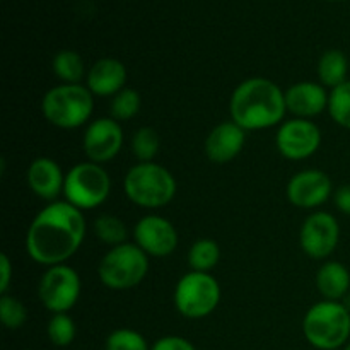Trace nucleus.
<instances>
[{
	"instance_id": "obj_23",
	"label": "nucleus",
	"mask_w": 350,
	"mask_h": 350,
	"mask_svg": "<svg viewBox=\"0 0 350 350\" xmlns=\"http://www.w3.org/2000/svg\"><path fill=\"white\" fill-rule=\"evenodd\" d=\"M94 232L105 245H109L111 248L123 245L126 239V226L116 215H99L94 222Z\"/></svg>"
},
{
	"instance_id": "obj_15",
	"label": "nucleus",
	"mask_w": 350,
	"mask_h": 350,
	"mask_svg": "<svg viewBox=\"0 0 350 350\" xmlns=\"http://www.w3.org/2000/svg\"><path fill=\"white\" fill-rule=\"evenodd\" d=\"M246 142V130L238 123L224 122L212 129L205 139V154L215 164H226L234 159Z\"/></svg>"
},
{
	"instance_id": "obj_19",
	"label": "nucleus",
	"mask_w": 350,
	"mask_h": 350,
	"mask_svg": "<svg viewBox=\"0 0 350 350\" xmlns=\"http://www.w3.org/2000/svg\"><path fill=\"white\" fill-rule=\"evenodd\" d=\"M317 287L327 301H340L350 289V272L340 262H327L317 273Z\"/></svg>"
},
{
	"instance_id": "obj_28",
	"label": "nucleus",
	"mask_w": 350,
	"mask_h": 350,
	"mask_svg": "<svg viewBox=\"0 0 350 350\" xmlns=\"http://www.w3.org/2000/svg\"><path fill=\"white\" fill-rule=\"evenodd\" d=\"M0 320L9 330H17L27 321V310L17 297L2 294L0 297Z\"/></svg>"
},
{
	"instance_id": "obj_30",
	"label": "nucleus",
	"mask_w": 350,
	"mask_h": 350,
	"mask_svg": "<svg viewBox=\"0 0 350 350\" xmlns=\"http://www.w3.org/2000/svg\"><path fill=\"white\" fill-rule=\"evenodd\" d=\"M150 350H197L191 342L187 338L176 337V335H167V337L159 338Z\"/></svg>"
},
{
	"instance_id": "obj_26",
	"label": "nucleus",
	"mask_w": 350,
	"mask_h": 350,
	"mask_svg": "<svg viewBox=\"0 0 350 350\" xmlns=\"http://www.w3.org/2000/svg\"><path fill=\"white\" fill-rule=\"evenodd\" d=\"M140 109V96L135 89L125 88L118 94L113 96L111 101V118L116 122L132 120Z\"/></svg>"
},
{
	"instance_id": "obj_18",
	"label": "nucleus",
	"mask_w": 350,
	"mask_h": 350,
	"mask_svg": "<svg viewBox=\"0 0 350 350\" xmlns=\"http://www.w3.org/2000/svg\"><path fill=\"white\" fill-rule=\"evenodd\" d=\"M126 68L116 58H101L88 72V89L99 98L116 96L125 89Z\"/></svg>"
},
{
	"instance_id": "obj_5",
	"label": "nucleus",
	"mask_w": 350,
	"mask_h": 350,
	"mask_svg": "<svg viewBox=\"0 0 350 350\" xmlns=\"http://www.w3.org/2000/svg\"><path fill=\"white\" fill-rule=\"evenodd\" d=\"M123 188L130 202L144 208H161L176 195V180L164 166L139 163L126 173Z\"/></svg>"
},
{
	"instance_id": "obj_27",
	"label": "nucleus",
	"mask_w": 350,
	"mask_h": 350,
	"mask_svg": "<svg viewBox=\"0 0 350 350\" xmlns=\"http://www.w3.org/2000/svg\"><path fill=\"white\" fill-rule=\"evenodd\" d=\"M48 338L57 347H67L75 338V323L67 313H57L48 321Z\"/></svg>"
},
{
	"instance_id": "obj_7",
	"label": "nucleus",
	"mask_w": 350,
	"mask_h": 350,
	"mask_svg": "<svg viewBox=\"0 0 350 350\" xmlns=\"http://www.w3.org/2000/svg\"><path fill=\"white\" fill-rule=\"evenodd\" d=\"M111 193V180L101 164H75L65 174L64 195L67 202L79 211H92L108 200Z\"/></svg>"
},
{
	"instance_id": "obj_21",
	"label": "nucleus",
	"mask_w": 350,
	"mask_h": 350,
	"mask_svg": "<svg viewBox=\"0 0 350 350\" xmlns=\"http://www.w3.org/2000/svg\"><path fill=\"white\" fill-rule=\"evenodd\" d=\"M53 72L64 84H81L84 77V60L77 51L62 50L53 58Z\"/></svg>"
},
{
	"instance_id": "obj_29",
	"label": "nucleus",
	"mask_w": 350,
	"mask_h": 350,
	"mask_svg": "<svg viewBox=\"0 0 350 350\" xmlns=\"http://www.w3.org/2000/svg\"><path fill=\"white\" fill-rule=\"evenodd\" d=\"M106 350H150L146 338L135 330L120 328L106 338Z\"/></svg>"
},
{
	"instance_id": "obj_1",
	"label": "nucleus",
	"mask_w": 350,
	"mask_h": 350,
	"mask_svg": "<svg viewBox=\"0 0 350 350\" xmlns=\"http://www.w3.org/2000/svg\"><path fill=\"white\" fill-rule=\"evenodd\" d=\"M85 238L82 211L68 202H53L36 214L26 234L27 255L44 267L62 265L77 253Z\"/></svg>"
},
{
	"instance_id": "obj_12",
	"label": "nucleus",
	"mask_w": 350,
	"mask_h": 350,
	"mask_svg": "<svg viewBox=\"0 0 350 350\" xmlns=\"http://www.w3.org/2000/svg\"><path fill=\"white\" fill-rule=\"evenodd\" d=\"M84 152L91 163L103 164L118 156L123 146V129L113 118H98L89 123L82 139Z\"/></svg>"
},
{
	"instance_id": "obj_11",
	"label": "nucleus",
	"mask_w": 350,
	"mask_h": 350,
	"mask_svg": "<svg viewBox=\"0 0 350 350\" xmlns=\"http://www.w3.org/2000/svg\"><path fill=\"white\" fill-rule=\"evenodd\" d=\"M277 149L286 159H308L321 144V132L313 122L304 118L287 120L280 125L275 137Z\"/></svg>"
},
{
	"instance_id": "obj_17",
	"label": "nucleus",
	"mask_w": 350,
	"mask_h": 350,
	"mask_svg": "<svg viewBox=\"0 0 350 350\" xmlns=\"http://www.w3.org/2000/svg\"><path fill=\"white\" fill-rule=\"evenodd\" d=\"M26 180L33 193L43 200H55L64 191L65 174L50 157L34 159L27 167Z\"/></svg>"
},
{
	"instance_id": "obj_25",
	"label": "nucleus",
	"mask_w": 350,
	"mask_h": 350,
	"mask_svg": "<svg viewBox=\"0 0 350 350\" xmlns=\"http://www.w3.org/2000/svg\"><path fill=\"white\" fill-rule=\"evenodd\" d=\"M159 135L150 126H142L132 137V152L140 163H152L159 150Z\"/></svg>"
},
{
	"instance_id": "obj_20",
	"label": "nucleus",
	"mask_w": 350,
	"mask_h": 350,
	"mask_svg": "<svg viewBox=\"0 0 350 350\" xmlns=\"http://www.w3.org/2000/svg\"><path fill=\"white\" fill-rule=\"evenodd\" d=\"M349 60L344 51L327 50L318 62V77L325 88H338L347 81Z\"/></svg>"
},
{
	"instance_id": "obj_32",
	"label": "nucleus",
	"mask_w": 350,
	"mask_h": 350,
	"mask_svg": "<svg viewBox=\"0 0 350 350\" xmlns=\"http://www.w3.org/2000/svg\"><path fill=\"white\" fill-rule=\"evenodd\" d=\"M335 205L342 214L350 215V185H344V187L337 188L335 191Z\"/></svg>"
},
{
	"instance_id": "obj_9",
	"label": "nucleus",
	"mask_w": 350,
	"mask_h": 350,
	"mask_svg": "<svg viewBox=\"0 0 350 350\" xmlns=\"http://www.w3.org/2000/svg\"><path fill=\"white\" fill-rule=\"evenodd\" d=\"M81 277L72 267L53 265L48 267L38 287V296L43 306L53 314L67 313L81 296Z\"/></svg>"
},
{
	"instance_id": "obj_3",
	"label": "nucleus",
	"mask_w": 350,
	"mask_h": 350,
	"mask_svg": "<svg viewBox=\"0 0 350 350\" xmlns=\"http://www.w3.org/2000/svg\"><path fill=\"white\" fill-rule=\"evenodd\" d=\"M303 334L318 350H337L350 338V310L340 301H321L304 314Z\"/></svg>"
},
{
	"instance_id": "obj_4",
	"label": "nucleus",
	"mask_w": 350,
	"mask_h": 350,
	"mask_svg": "<svg viewBox=\"0 0 350 350\" xmlns=\"http://www.w3.org/2000/svg\"><path fill=\"white\" fill-rule=\"evenodd\" d=\"M94 109V94L82 84L51 88L41 101V111L51 125L74 130L84 125Z\"/></svg>"
},
{
	"instance_id": "obj_34",
	"label": "nucleus",
	"mask_w": 350,
	"mask_h": 350,
	"mask_svg": "<svg viewBox=\"0 0 350 350\" xmlns=\"http://www.w3.org/2000/svg\"><path fill=\"white\" fill-rule=\"evenodd\" d=\"M330 2H337V0H330Z\"/></svg>"
},
{
	"instance_id": "obj_2",
	"label": "nucleus",
	"mask_w": 350,
	"mask_h": 350,
	"mask_svg": "<svg viewBox=\"0 0 350 350\" xmlns=\"http://www.w3.org/2000/svg\"><path fill=\"white\" fill-rule=\"evenodd\" d=\"M229 111L232 122L246 132L270 129L286 116V92L270 79H246L232 92Z\"/></svg>"
},
{
	"instance_id": "obj_31",
	"label": "nucleus",
	"mask_w": 350,
	"mask_h": 350,
	"mask_svg": "<svg viewBox=\"0 0 350 350\" xmlns=\"http://www.w3.org/2000/svg\"><path fill=\"white\" fill-rule=\"evenodd\" d=\"M0 272H2V280H0V294H5L10 286V279H12V265L5 253L0 255Z\"/></svg>"
},
{
	"instance_id": "obj_33",
	"label": "nucleus",
	"mask_w": 350,
	"mask_h": 350,
	"mask_svg": "<svg viewBox=\"0 0 350 350\" xmlns=\"http://www.w3.org/2000/svg\"><path fill=\"white\" fill-rule=\"evenodd\" d=\"M344 350H350V342H349L347 345H345V349H344Z\"/></svg>"
},
{
	"instance_id": "obj_10",
	"label": "nucleus",
	"mask_w": 350,
	"mask_h": 350,
	"mask_svg": "<svg viewBox=\"0 0 350 350\" xmlns=\"http://www.w3.org/2000/svg\"><path fill=\"white\" fill-rule=\"evenodd\" d=\"M338 239H340V226L337 219L328 212H314L301 226V248L310 258H328L337 248Z\"/></svg>"
},
{
	"instance_id": "obj_13",
	"label": "nucleus",
	"mask_w": 350,
	"mask_h": 350,
	"mask_svg": "<svg viewBox=\"0 0 350 350\" xmlns=\"http://www.w3.org/2000/svg\"><path fill=\"white\" fill-rule=\"evenodd\" d=\"M135 245L149 256L164 258L178 246V232L167 219L161 215H146L133 228Z\"/></svg>"
},
{
	"instance_id": "obj_14",
	"label": "nucleus",
	"mask_w": 350,
	"mask_h": 350,
	"mask_svg": "<svg viewBox=\"0 0 350 350\" xmlns=\"http://www.w3.org/2000/svg\"><path fill=\"white\" fill-rule=\"evenodd\" d=\"M332 180L320 170H304L294 174L287 183V198L294 207L317 208L332 195Z\"/></svg>"
},
{
	"instance_id": "obj_8",
	"label": "nucleus",
	"mask_w": 350,
	"mask_h": 350,
	"mask_svg": "<svg viewBox=\"0 0 350 350\" xmlns=\"http://www.w3.org/2000/svg\"><path fill=\"white\" fill-rule=\"evenodd\" d=\"M221 301V286L207 272H190L181 277L174 289L178 313L190 320H200L214 313Z\"/></svg>"
},
{
	"instance_id": "obj_16",
	"label": "nucleus",
	"mask_w": 350,
	"mask_h": 350,
	"mask_svg": "<svg viewBox=\"0 0 350 350\" xmlns=\"http://www.w3.org/2000/svg\"><path fill=\"white\" fill-rule=\"evenodd\" d=\"M330 94L325 85L317 82H297L286 91L287 111L296 115L297 118L310 120L328 109Z\"/></svg>"
},
{
	"instance_id": "obj_24",
	"label": "nucleus",
	"mask_w": 350,
	"mask_h": 350,
	"mask_svg": "<svg viewBox=\"0 0 350 350\" xmlns=\"http://www.w3.org/2000/svg\"><path fill=\"white\" fill-rule=\"evenodd\" d=\"M328 113L337 125L350 130V81L332 89L328 99Z\"/></svg>"
},
{
	"instance_id": "obj_22",
	"label": "nucleus",
	"mask_w": 350,
	"mask_h": 350,
	"mask_svg": "<svg viewBox=\"0 0 350 350\" xmlns=\"http://www.w3.org/2000/svg\"><path fill=\"white\" fill-rule=\"evenodd\" d=\"M221 258V250L214 239H198L188 252V263L193 272H207L214 269Z\"/></svg>"
},
{
	"instance_id": "obj_6",
	"label": "nucleus",
	"mask_w": 350,
	"mask_h": 350,
	"mask_svg": "<svg viewBox=\"0 0 350 350\" xmlns=\"http://www.w3.org/2000/svg\"><path fill=\"white\" fill-rule=\"evenodd\" d=\"M149 272V255L132 243L113 246L99 263V280L108 289L129 291L139 286Z\"/></svg>"
}]
</instances>
